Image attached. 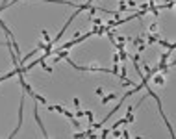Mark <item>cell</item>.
Returning a JSON list of instances; mask_svg holds the SVG:
<instances>
[{
	"instance_id": "cell-1",
	"label": "cell",
	"mask_w": 176,
	"mask_h": 139,
	"mask_svg": "<svg viewBox=\"0 0 176 139\" xmlns=\"http://www.w3.org/2000/svg\"><path fill=\"white\" fill-rule=\"evenodd\" d=\"M113 98H117V95H108V96H104V98H102V104H108L109 100H113Z\"/></svg>"
}]
</instances>
